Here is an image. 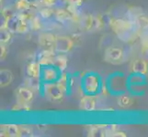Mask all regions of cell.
I'll list each match as a JSON object with an SVG mask.
<instances>
[{
	"label": "cell",
	"mask_w": 148,
	"mask_h": 137,
	"mask_svg": "<svg viewBox=\"0 0 148 137\" xmlns=\"http://www.w3.org/2000/svg\"><path fill=\"white\" fill-rule=\"evenodd\" d=\"M29 23L30 29L32 30H39L42 28V23H40L39 17L32 16V18L29 20Z\"/></svg>",
	"instance_id": "obj_26"
},
{
	"label": "cell",
	"mask_w": 148,
	"mask_h": 137,
	"mask_svg": "<svg viewBox=\"0 0 148 137\" xmlns=\"http://www.w3.org/2000/svg\"><path fill=\"white\" fill-rule=\"evenodd\" d=\"M124 57L123 49L119 47H110L105 50L104 59L110 63H120Z\"/></svg>",
	"instance_id": "obj_8"
},
{
	"label": "cell",
	"mask_w": 148,
	"mask_h": 137,
	"mask_svg": "<svg viewBox=\"0 0 148 137\" xmlns=\"http://www.w3.org/2000/svg\"><path fill=\"white\" fill-rule=\"evenodd\" d=\"M132 72L134 74L146 76L148 74V62L144 59H136L132 63Z\"/></svg>",
	"instance_id": "obj_12"
},
{
	"label": "cell",
	"mask_w": 148,
	"mask_h": 137,
	"mask_svg": "<svg viewBox=\"0 0 148 137\" xmlns=\"http://www.w3.org/2000/svg\"><path fill=\"white\" fill-rule=\"evenodd\" d=\"M56 36L49 32L40 33L38 37V43L42 49H53Z\"/></svg>",
	"instance_id": "obj_10"
},
{
	"label": "cell",
	"mask_w": 148,
	"mask_h": 137,
	"mask_svg": "<svg viewBox=\"0 0 148 137\" xmlns=\"http://www.w3.org/2000/svg\"><path fill=\"white\" fill-rule=\"evenodd\" d=\"M55 19L60 23H64L68 20H72L73 16L66 8H57L54 10V16Z\"/></svg>",
	"instance_id": "obj_18"
},
{
	"label": "cell",
	"mask_w": 148,
	"mask_h": 137,
	"mask_svg": "<svg viewBox=\"0 0 148 137\" xmlns=\"http://www.w3.org/2000/svg\"><path fill=\"white\" fill-rule=\"evenodd\" d=\"M42 93L45 98L52 101H62L66 95L59 87L57 82H43L42 87Z\"/></svg>",
	"instance_id": "obj_4"
},
{
	"label": "cell",
	"mask_w": 148,
	"mask_h": 137,
	"mask_svg": "<svg viewBox=\"0 0 148 137\" xmlns=\"http://www.w3.org/2000/svg\"><path fill=\"white\" fill-rule=\"evenodd\" d=\"M60 74L61 72L53 65L43 66L42 67L40 80L42 82H55L58 80Z\"/></svg>",
	"instance_id": "obj_7"
},
{
	"label": "cell",
	"mask_w": 148,
	"mask_h": 137,
	"mask_svg": "<svg viewBox=\"0 0 148 137\" xmlns=\"http://www.w3.org/2000/svg\"><path fill=\"white\" fill-rule=\"evenodd\" d=\"M117 103L121 108H129L132 104V99L126 94H121L117 99Z\"/></svg>",
	"instance_id": "obj_22"
},
{
	"label": "cell",
	"mask_w": 148,
	"mask_h": 137,
	"mask_svg": "<svg viewBox=\"0 0 148 137\" xmlns=\"http://www.w3.org/2000/svg\"><path fill=\"white\" fill-rule=\"evenodd\" d=\"M97 98L95 95L86 94L80 100V108L86 111H93L97 110Z\"/></svg>",
	"instance_id": "obj_11"
},
{
	"label": "cell",
	"mask_w": 148,
	"mask_h": 137,
	"mask_svg": "<svg viewBox=\"0 0 148 137\" xmlns=\"http://www.w3.org/2000/svg\"><path fill=\"white\" fill-rule=\"evenodd\" d=\"M27 76L32 78H40V73H42V66L37 61H32L27 65L26 68Z\"/></svg>",
	"instance_id": "obj_14"
},
{
	"label": "cell",
	"mask_w": 148,
	"mask_h": 137,
	"mask_svg": "<svg viewBox=\"0 0 148 137\" xmlns=\"http://www.w3.org/2000/svg\"><path fill=\"white\" fill-rule=\"evenodd\" d=\"M0 136L19 137V125L2 124L1 127H0Z\"/></svg>",
	"instance_id": "obj_13"
},
{
	"label": "cell",
	"mask_w": 148,
	"mask_h": 137,
	"mask_svg": "<svg viewBox=\"0 0 148 137\" xmlns=\"http://www.w3.org/2000/svg\"><path fill=\"white\" fill-rule=\"evenodd\" d=\"M12 38V32L7 28H0V42L2 44L8 43Z\"/></svg>",
	"instance_id": "obj_23"
},
{
	"label": "cell",
	"mask_w": 148,
	"mask_h": 137,
	"mask_svg": "<svg viewBox=\"0 0 148 137\" xmlns=\"http://www.w3.org/2000/svg\"><path fill=\"white\" fill-rule=\"evenodd\" d=\"M110 27L117 37L123 42H130L138 37L141 28L135 20L129 18H112L110 22Z\"/></svg>",
	"instance_id": "obj_1"
},
{
	"label": "cell",
	"mask_w": 148,
	"mask_h": 137,
	"mask_svg": "<svg viewBox=\"0 0 148 137\" xmlns=\"http://www.w3.org/2000/svg\"><path fill=\"white\" fill-rule=\"evenodd\" d=\"M81 89L86 94L95 95L101 90V82L99 75L88 73L83 76L81 80Z\"/></svg>",
	"instance_id": "obj_3"
},
{
	"label": "cell",
	"mask_w": 148,
	"mask_h": 137,
	"mask_svg": "<svg viewBox=\"0 0 148 137\" xmlns=\"http://www.w3.org/2000/svg\"><path fill=\"white\" fill-rule=\"evenodd\" d=\"M75 46V41L73 38L66 36H56L53 49L57 53L66 54L73 49Z\"/></svg>",
	"instance_id": "obj_5"
},
{
	"label": "cell",
	"mask_w": 148,
	"mask_h": 137,
	"mask_svg": "<svg viewBox=\"0 0 148 137\" xmlns=\"http://www.w3.org/2000/svg\"><path fill=\"white\" fill-rule=\"evenodd\" d=\"M64 1H66L68 4L75 5V6H77V7H81L83 4V0H64Z\"/></svg>",
	"instance_id": "obj_30"
},
{
	"label": "cell",
	"mask_w": 148,
	"mask_h": 137,
	"mask_svg": "<svg viewBox=\"0 0 148 137\" xmlns=\"http://www.w3.org/2000/svg\"><path fill=\"white\" fill-rule=\"evenodd\" d=\"M39 15L44 19H49L54 16V9L50 7H40L39 10Z\"/></svg>",
	"instance_id": "obj_24"
},
{
	"label": "cell",
	"mask_w": 148,
	"mask_h": 137,
	"mask_svg": "<svg viewBox=\"0 0 148 137\" xmlns=\"http://www.w3.org/2000/svg\"><path fill=\"white\" fill-rule=\"evenodd\" d=\"M12 111H29L30 110V105L29 104H23V103H17L14 104V106L11 108Z\"/></svg>",
	"instance_id": "obj_27"
},
{
	"label": "cell",
	"mask_w": 148,
	"mask_h": 137,
	"mask_svg": "<svg viewBox=\"0 0 148 137\" xmlns=\"http://www.w3.org/2000/svg\"><path fill=\"white\" fill-rule=\"evenodd\" d=\"M56 1H57V0H42L40 3H42V6H44V7H53L54 5L56 4Z\"/></svg>",
	"instance_id": "obj_28"
},
{
	"label": "cell",
	"mask_w": 148,
	"mask_h": 137,
	"mask_svg": "<svg viewBox=\"0 0 148 137\" xmlns=\"http://www.w3.org/2000/svg\"><path fill=\"white\" fill-rule=\"evenodd\" d=\"M1 28H7L12 33L18 34H25L30 29L29 20L23 18L19 13L14 15L13 17L8 19L7 22L2 25Z\"/></svg>",
	"instance_id": "obj_2"
},
{
	"label": "cell",
	"mask_w": 148,
	"mask_h": 137,
	"mask_svg": "<svg viewBox=\"0 0 148 137\" xmlns=\"http://www.w3.org/2000/svg\"><path fill=\"white\" fill-rule=\"evenodd\" d=\"M34 91L28 88L27 86L22 85L16 90V100L17 103L23 104H29L34 99Z\"/></svg>",
	"instance_id": "obj_6"
},
{
	"label": "cell",
	"mask_w": 148,
	"mask_h": 137,
	"mask_svg": "<svg viewBox=\"0 0 148 137\" xmlns=\"http://www.w3.org/2000/svg\"><path fill=\"white\" fill-rule=\"evenodd\" d=\"M68 64V59L64 53H57L55 56L53 66L55 68H57L61 72H65L66 68H67Z\"/></svg>",
	"instance_id": "obj_15"
},
{
	"label": "cell",
	"mask_w": 148,
	"mask_h": 137,
	"mask_svg": "<svg viewBox=\"0 0 148 137\" xmlns=\"http://www.w3.org/2000/svg\"><path fill=\"white\" fill-rule=\"evenodd\" d=\"M42 82L40 78H32V77H29L25 79V82L23 85L27 86L28 88H29L30 90H32L34 92H37V91H40L42 90Z\"/></svg>",
	"instance_id": "obj_17"
},
{
	"label": "cell",
	"mask_w": 148,
	"mask_h": 137,
	"mask_svg": "<svg viewBox=\"0 0 148 137\" xmlns=\"http://www.w3.org/2000/svg\"><path fill=\"white\" fill-rule=\"evenodd\" d=\"M107 124H96L89 125L88 127V135L91 137H105Z\"/></svg>",
	"instance_id": "obj_16"
},
{
	"label": "cell",
	"mask_w": 148,
	"mask_h": 137,
	"mask_svg": "<svg viewBox=\"0 0 148 137\" xmlns=\"http://www.w3.org/2000/svg\"><path fill=\"white\" fill-rule=\"evenodd\" d=\"M33 136L32 129L26 125H19V137H32Z\"/></svg>",
	"instance_id": "obj_25"
},
{
	"label": "cell",
	"mask_w": 148,
	"mask_h": 137,
	"mask_svg": "<svg viewBox=\"0 0 148 137\" xmlns=\"http://www.w3.org/2000/svg\"><path fill=\"white\" fill-rule=\"evenodd\" d=\"M56 82L59 85V87L62 89V90L66 94L68 92V89L70 86V79L68 77V74L66 72H61L58 80H56Z\"/></svg>",
	"instance_id": "obj_19"
},
{
	"label": "cell",
	"mask_w": 148,
	"mask_h": 137,
	"mask_svg": "<svg viewBox=\"0 0 148 137\" xmlns=\"http://www.w3.org/2000/svg\"><path fill=\"white\" fill-rule=\"evenodd\" d=\"M126 136H127V134H126L125 132L118 129V130H116L114 133L111 134L110 137H126Z\"/></svg>",
	"instance_id": "obj_29"
},
{
	"label": "cell",
	"mask_w": 148,
	"mask_h": 137,
	"mask_svg": "<svg viewBox=\"0 0 148 137\" xmlns=\"http://www.w3.org/2000/svg\"><path fill=\"white\" fill-rule=\"evenodd\" d=\"M0 49H1V60L5 59L7 55V48H6V44H2L0 46Z\"/></svg>",
	"instance_id": "obj_31"
},
{
	"label": "cell",
	"mask_w": 148,
	"mask_h": 137,
	"mask_svg": "<svg viewBox=\"0 0 148 137\" xmlns=\"http://www.w3.org/2000/svg\"><path fill=\"white\" fill-rule=\"evenodd\" d=\"M56 54L57 52L54 49H42L37 56V61L40 64L42 67L53 65Z\"/></svg>",
	"instance_id": "obj_9"
},
{
	"label": "cell",
	"mask_w": 148,
	"mask_h": 137,
	"mask_svg": "<svg viewBox=\"0 0 148 137\" xmlns=\"http://www.w3.org/2000/svg\"><path fill=\"white\" fill-rule=\"evenodd\" d=\"M13 76L11 72L8 70H1L0 72V84L1 87H6L12 82Z\"/></svg>",
	"instance_id": "obj_21"
},
{
	"label": "cell",
	"mask_w": 148,
	"mask_h": 137,
	"mask_svg": "<svg viewBox=\"0 0 148 137\" xmlns=\"http://www.w3.org/2000/svg\"><path fill=\"white\" fill-rule=\"evenodd\" d=\"M34 5L29 0H17L15 3V8L19 12H28L33 7Z\"/></svg>",
	"instance_id": "obj_20"
}]
</instances>
